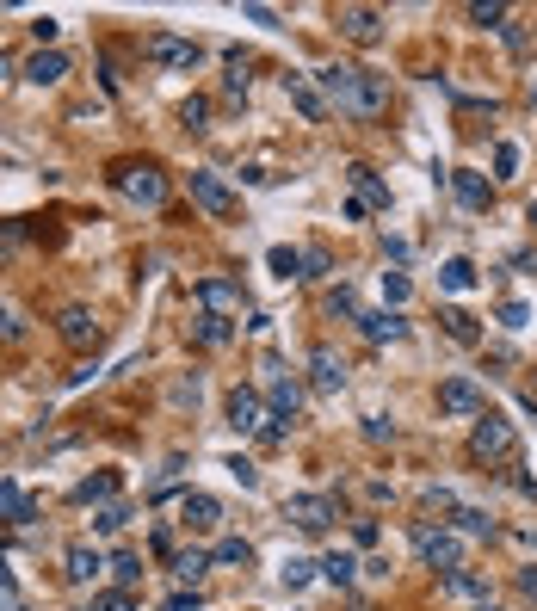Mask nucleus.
<instances>
[{"instance_id": "nucleus-1", "label": "nucleus", "mask_w": 537, "mask_h": 611, "mask_svg": "<svg viewBox=\"0 0 537 611\" xmlns=\"http://www.w3.org/2000/svg\"><path fill=\"white\" fill-rule=\"evenodd\" d=\"M315 87L328 99V112H346V118H383V105H389V87L377 75H365V68H352V62L315 68Z\"/></svg>"}, {"instance_id": "nucleus-2", "label": "nucleus", "mask_w": 537, "mask_h": 611, "mask_svg": "<svg viewBox=\"0 0 537 611\" xmlns=\"http://www.w3.org/2000/svg\"><path fill=\"white\" fill-rule=\"evenodd\" d=\"M112 186H118L130 204H142V210H161V204H167V173H161L155 161H118V167H112Z\"/></svg>"}, {"instance_id": "nucleus-3", "label": "nucleus", "mask_w": 537, "mask_h": 611, "mask_svg": "<svg viewBox=\"0 0 537 611\" xmlns=\"http://www.w3.org/2000/svg\"><path fill=\"white\" fill-rule=\"evenodd\" d=\"M470 457H476V463H513V457H519V433H513V420L488 408V414L470 426Z\"/></svg>"}, {"instance_id": "nucleus-4", "label": "nucleus", "mask_w": 537, "mask_h": 611, "mask_svg": "<svg viewBox=\"0 0 537 611\" xmlns=\"http://www.w3.org/2000/svg\"><path fill=\"white\" fill-rule=\"evenodd\" d=\"M414 550H420L426 568H439V581L451 568H463V537L451 525H414Z\"/></svg>"}, {"instance_id": "nucleus-5", "label": "nucleus", "mask_w": 537, "mask_h": 611, "mask_svg": "<svg viewBox=\"0 0 537 611\" xmlns=\"http://www.w3.org/2000/svg\"><path fill=\"white\" fill-rule=\"evenodd\" d=\"M284 519H291L297 531H309V537H321L340 519V500L334 494H291V500H284Z\"/></svg>"}, {"instance_id": "nucleus-6", "label": "nucleus", "mask_w": 537, "mask_h": 611, "mask_svg": "<svg viewBox=\"0 0 537 611\" xmlns=\"http://www.w3.org/2000/svg\"><path fill=\"white\" fill-rule=\"evenodd\" d=\"M142 50H149L155 68H173V75H192V68L204 62V50H198L192 38H173V31H155V38L142 44Z\"/></svg>"}, {"instance_id": "nucleus-7", "label": "nucleus", "mask_w": 537, "mask_h": 611, "mask_svg": "<svg viewBox=\"0 0 537 611\" xmlns=\"http://www.w3.org/2000/svg\"><path fill=\"white\" fill-rule=\"evenodd\" d=\"M297 408H303L297 377L284 371L278 358H266V414H272V420H297Z\"/></svg>"}, {"instance_id": "nucleus-8", "label": "nucleus", "mask_w": 537, "mask_h": 611, "mask_svg": "<svg viewBox=\"0 0 537 611\" xmlns=\"http://www.w3.org/2000/svg\"><path fill=\"white\" fill-rule=\"evenodd\" d=\"M192 297H198L204 315H223V321L247 309V297H241V284H235V278H198V284H192Z\"/></svg>"}, {"instance_id": "nucleus-9", "label": "nucleus", "mask_w": 537, "mask_h": 611, "mask_svg": "<svg viewBox=\"0 0 537 611\" xmlns=\"http://www.w3.org/2000/svg\"><path fill=\"white\" fill-rule=\"evenodd\" d=\"M266 420H272V414H266V395H260L254 383H235V389H229V426L247 439V433H260Z\"/></svg>"}, {"instance_id": "nucleus-10", "label": "nucleus", "mask_w": 537, "mask_h": 611, "mask_svg": "<svg viewBox=\"0 0 537 611\" xmlns=\"http://www.w3.org/2000/svg\"><path fill=\"white\" fill-rule=\"evenodd\" d=\"M439 408L457 414V420H482V414H488V395H482L470 377H445V383H439Z\"/></svg>"}, {"instance_id": "nucleus-11", "label": "nucleus", "mask_w": 537, "mask_h": 611, "mask_svg": "<svg viewBox=\"0 0 537 611\" xmlns=\"http://www.w3.org/2000/svg\"><path fill=\"white\" fill-rule=\"evenodd\" d=\"M192 204H198V210H210V217H223V223H229V217H241V198L223 186L217 173H192Z\"/></svg>"}, {"instance_id": "nucleus-12", "label": "nucleus", "mask_w": 537, "mask_h": 611, "mask_svg": "<svg viewBox=\"0 0 537 611\" xmlns=\"http://www.w3.org/2000/svg\"><path fill=\"white\" fill-rule=\"evenodd\" d=\"M179 525H186V531H217L223 525V500L186 488V494H179Z\"/></svg>"}, {"instance_id": "nucleus-13", "label": "nucleus", "mask_w": 537, "mask_h": 611, "mask_svg": "<svg viewBox=\"0 0 537 611\" xmlns=\"http://www.w3.org/2000/svg\"><path fill=\"white\" fill-rule=\"evenodd\" d=\"M383 25H389V19H383L377 7H340V38L365 44V50H371V44H383Z\"/></svg>"}, {"instance_id": "nucleus-14", "label": "nucleus", "mask_w": 537, "mask_h": 611, "mask_svg": "<svg viewBox=\"0 0 537 611\" xmlns=\"http://www.w3.org/2000/svg\"><path fill=\"white\" fill-rule=\"evenodd\" d=\"M56 334H62L68 346H99V321H93L87 303H68V309L56 315Z\"/></svg>"}, {"instance_id": "nucleus-15", "label": "nucleus", "mask_w": 537, "mask_h": 611, "mask_svg": "<svg viewBox=\"0 0 537 611\" xmlns=\"http://www.w3.org/2000/svg\"><path fill=\"white\" fill-rule=\"evenodd\" d=\"M309 383H315L321 395L346 389V358H340L334 346H315V352H309Z\"/></svg>"}, {"instance_id": "nucleus-16", "label": "nucleus", "mask_w": 537, "mask_h": 611, "mask_svg": "<svg viewBox=\"0 0 537 611\" xmlns=\"http://www.w3.org/2000/svg\"><path fill=\"white\" fill-rule=\"evenodd\" d=\"M451 186H457V204H463V210H494V179H488V173L457 167V173H451Z\"/></svg>"}, {"instance_id": "nucleus-17", "label": "nucleus", "mask_w": 537, "mask_h": 611, "mask_svg": "<svg viewBox=\"0 0 537 611\" xmlns=\"http://www.w3.org/2000/svg\"><path fill=\"white\" fill-rule=\"evenodd\" d=\"M445 593H451V599L494 605V581H488V574H476V568H451V574H445Z\"/></svg>"}, {"instance_id": "nucleus-18", "label": "nucleus", "mask_w": 537, "mask_h": 611, "mask_svg": "<svg viewBox=\"0 0 537 611\" xmlns=\"http://www.w3.org/2000/svg\"><path fill=\"white\" fill-rule=\"evenodd\" d=\"M358 334H365V340H402L408 334V321L396 315V309H358Z\"/></svg>"}, {"instance_id": "nucleus-19", "label": "nucleus", "mask_w": 537, "mask_h": 611, "mask_svg": "<svg viewBox=\"0 0 537 611\" xmlns=\"http://www.w3.org/2000/svg\"><path fill=\"white\" fill-rule=\"evenodd\" d=\"M99 568H105V556H99L93 544H68V550H62V581H75V587H87V581H93Z\"/></svg>"}, {"instance_id": "nucleus-20", "label": "nucleus", "mask_w": 537, "mask_h": 611, "mask_svg": "<svg viewBox=\"0 0 537 611\" xmlns=\"http://www.w3.org/2000/svg\"><path fill=\"white\" fill-rule=\"evenodd\" d=\"M68 75V56L62 50H38V56H25V81L31 87H56Z\"/></svg>"}, {"instance_id": "nucleus-21", "label": "nucleus", "mask_w": 537, "mask_h": 611, "mask_svg": "<svg viewBox=\"0 0 537 611\" xmlns=\"http://www.w3.org/2000/svg\"><path fill=\"white\" fill-rule=\"evenodd\" d=\"M118 470H99V476H87V482H75V500L81 507H105V500H118Z\"/></svg>"}, {"instance_id": "nucleus-22", "label": "nucleus", "mask_w": 537, "mask_h": 611, "mask_svg": "<svg viewBox=\"0 0 537 611\" xmlns=\"http://www.w3.org/2000/svg\"><path fill=\"white\" fill-rule=\"evenodd\" d=\"M284 93L297 99V112H303L309 124H321V118H328V99H321V87H309V81H297V75H284Z\"/></svg>"}, {"instance_id": "nucleus-23", "label": "nucleus", "mask_w": 537, "mask_h": 611, "mask_svg": "<svg viewBox=\"0 0 537 611\" xmlns=\"http://www.w3.org/2000/svg\"><path fill=\"white\" fill-rule=\"evenodd\" d=\"M439 321H445V334H451L457 346H482V321H476L470 309H439Z\"/></svg>"}, {"instance_id": "nucleus-24", "label": "nucleus", "mask_w": 537, "mask_h": 611, "mask_svg": "<svg viewBox=\"0 0 537 611\" xmlns=\"http://www.w3.org/2000/svg\"><path fill=\"white\" fill-rule=\"evenodd\" d=\"M352 173V186H358V198H365V210H389V186L371 173V167H346Z\"/></svg>"}, {"instance_id": "nucleus-25", "label": "nucleus", "mask_w": 537, "mask_h": 611, "mask_svg": "<svg viewBox=\"0 0 537 611\" xmlns=\"http://www.w3.org/2000/svg\"><path fill=\"white\" fill-rule=\"evenodd\" d=\"M0 519H7V525H31V519H38V507H31L13 482H0Z\"/></svg>"}, {"instance_id": "nucleus-26", "label": "nucleus", "mask_w": 537, "mask_h": 611, "mask_svg": "<svg viewBox=\"0 0 537 611\" xmlns=\"http://www.w3.org/2000/svg\"><path fill=\"white\" fill-rule=\"evenodd\" d=\"M451 531H457V537H494L500 525H494L482 507H457V513H451Z\"/></svg>"}, {"instance_id": "nucleus-27", "label": "nucleus", "mask_w": 537, "mask_h": 611, "mask_svg": "<svg viewBox=\"0 0 537 611\" xmlns=\"http://www.w3.org/2000/svg\"><path fill=\"white\" fill-rule=\"evenodd\" d=\"M173 574H179V587H198L204 574H210V550H179L173 556Z\"/></svg>"}, {"instance_id": "nucleus-28", "label": "nucleus", "mask_w": 537, "mask_h": 611, "mask_svg": "<svg viewBox=\"0 0 537 611\" xmlns=\"http://www.w3.org/2000/svg\"><path fill=\"white\" fill-rule=\"evenodd\" d=\"M210 562L217 568H254V544H247V537H223V544L210 550Z\"/></svg>"}, {"instance_id": "nucleus-29", "label": "nucleus", "mask_w": 537, "mask_h": 611, "mask_svg": "<svg viewBox=\"0 0 537 611\" xmlns=\"http://www.w3.org/2000/svg\"><path fill=\"white\" fill-rule=\"evenodd\" d=\"M192 340H198V346H229L235 328H229L223 315H198V321H192Z\"/></svg>"}, {"instance_id": "nucleus-30", "label": "nucleus", "mask_w": 537, "mask_h": 611, "mask_svg": "<svg viewBox=\"0 0 537 611\" xmlns=\"http://www.w3.org/2000/svg\"><path fill=\"white\" fill-rule=\"evenodd\" d=\"M130 525V507L124 500H105V507H93V537H112V531H124Z\"/></svg>"}, {"instance_id": "nucleus-31", "label": "nucleus", "mask_w": 537, "mask_h": 611, "mask_svg": "<svg viewBox=\"0 0 537 611\" xmlns=\"http://www.w3.org/2000/svg\"><path fill=\"white\" fill-rule=\"evenodd\" d=\"M463 19H470V25H482V31H507V25H513V13L500 7V0H476V7L463 13Z\"/></svg>"}, {"instance_id": "nucleus-32", "label": "nucleus", "mask_w": 537, "mask_h": 611, "mask_svg": "<svg viewBox=\"0 0 537 611\" xmlns=\"http://www.w3.org/2000/svg\"><path fill=\"white\" fill-rule=\"evenodd\" d=\"M315 574H321V562H303V556H291V562L278 568V581H284V593H303V587L315 581Z\"/></svg>"}, {"instance_id": "nucleus-33", "label": "nucleus", "mask_w": 537, "mask_h": 611, "mask_svg": "<svg viewBox=\"0 0 537 611\" xmlns=\"http://www.w3.org/2000/svg\"><path fill=\"white\" fill-rule=\"evenodd\" d=\"M321 581H328V587H352V581H358V562H352L346 550H334L328 562H321Z\"/></svg>"}, {"instance_id": "nucleus-34", "label": "nucleus", "mask_w": 537, "mask_h": 611, "mask_svg": "<svg viewBox=\"0 0 537 611\" xmlns=\"http://www.w3.org/2000/svg\"><path fill=\"white\" fill-rule=\"evenodd\" d=\"M266 266H272V278H303V247H272Z\"/></svg>"}, {"instance_id": "nucleus-35", "label": "nucleus", "mask_w": 537, "mask_h": 611, "mask_svg": "<svg viewBox=\"0 0 537 611\" xmlns=\"http://www.w3.org/2000/svg\"><path fill=\"white\" fill-rule=\"evenodd\" d=\"M439 284H445V291H476V266L470 260H445L439 266Z\"/></svg>"}, {"instance_id": "nucleus-36", "label": "nucleus", "mask_w": 537, "mask_h": 611, "mask_svg": "<svg viewBox=\"0 0 537 611\" xmlns=\"http://www.w3.org/2000/svg\"><path fill=\"white\" fill-rule=\"evenodd\" d=\"M223 470H229L241 488H260V463H254V457H241V451H235V457H223Z\"/></svg>"}, {"instance_id": "nucleus-37", "label": "nucleus", "mask_w": 537, "mask_h": 611, "mask_svg": "<svg viewBox=\"0 0 537 611\" xmlns=\"http://www.w3.org/2000/svg\"><path fill=\"white\" fill-rule=\"evenodd\" d=\"M81 611H136V593H124V587L93 593V605H81Z\"/></svg>"}, {"instance_id": "nucleus-38", "label": "nucleus", "mask_w": 537, "mask_h": 611, "mask_svg": "<svg viewBox=\"0 0 537 611\" xmlns=\"http://www.w3.org/2000/svg\"><path fill=\"white\" fill-rule=\"evenodd\" d=\"M408 297H414V284H408V272H383V303H396V309H402Z\"/></svg>"}, {"instance_id": "nucleus-39", "label": "nucleus", "mask_w": 537, "mask_h": 611, "mask_svg": "<svg viewBox=\"0 0 537 611\" xmlns=\"http://www.w3.org/2000/svg\"><path fill=\"white\" fill-rule=\"evenodd\" d=\"M0 611H25V599H19V587H13V568H7V556H0Z\"/></svg>"}, {"instance_id": "nucleus-40", "label": "nucleus", "mask_w": 537, "mask_h": 611, "mask_svg": "<svg viewBox=\"0 0 537 611\" xmlns=\"http://www.w3.org/2000/svg\"><path fill=\"white\" fill-rule=\"evenodd\" d=\"M519 173V142H500L494 149V179H513Z\"/></svg>"}, {"instance_id": "nucleus-41", "label": "nucleus", "mask_w": 537, "mask_h": 611, "mask_svg": "<svg viewBox=\"0 0 537 611\" xmlns=\"http://www.w3.org/2000/svg\"><path fill=\"white\" fill-rule=\"evenodd\" d=\"M334 260H328V247H303V278H328Z\"/></svg>"}, {"instance_id": "nucleus-42", "label": "nucleus", "mask_w": 537, "mask_h": 611, "mask_svg": "<svg viewBox=\"0 0 537 611\" xmlns=\"http://www.w3.org/2000/svg\"><path fill=\"white\" fill-rule=\"evenodd\" d=\"M328 315H334V321H340V315H346V321H358V297L346 291V284H340V291H328Z\"/></svg>"}, {"instance_id": "nucleus-43", "label": "nucleus", "mask_w": 537, "mask_h": 611, "mask_svg": "<svg viewBox=\"0 0 537 611\" xmlns=\"http://www.w3.org/2000/svg\"><path fill=\"white\" fill-rule=\"evenodd\" d=\"M112 574H118V587L130 593V587L142 581V556H118V562H112Z\"/></svg>"}, {"instance_id": "nucleus-44", "label": "nucleus", "mask_w": 537, "mask_h": 611, "mask_svg": "<svg viewBox=\"0 0 537 611\" xmlns=\"http://www.w3.org/2000/svg\"><path fill=\"white\" fill-rule=\"evenodd\" d=\"M56 31H62V19H31V38H38V50H56Z\"/></svg>"}, {"instance_id": "nucleus-45", "label": "nucleus", "mask_w": 537, "mask_h": 611, "mask_svg": "<svg viewBox=\"0 0 537 611\" xmlns=\"http://www.w3.org/2000/svg\"><path fill=\"white\" fill-rule=\"evenodd\" d=\"M204 118H210L204 99H186V105H179V124H186V130H204Z\"/></svg>"}, {"instance_id": "nucleus-46", "label": "nucleus", "mask_w": 537, "mask_h": 611, "mask_svg": "<svg viewBox=\"0 0 537 611\" xmlns=\"http://www.w3.org/2000/svg\"><path fill=\"white\" fill-rule=\"evenodd\" d=\"M525 321H531V309H525L519 297H507V303H500V328H525Z\"/></svg>"}, {"instance_id": "nucleus-47", "label": "nucleus", "mask_w": 537, "mask_h": 611, "mask_svg": "<svg viewBox=\"0 0 537 611\" xmlns=\"http://www.w3.org/2000/svg\"><path fill=\"white\" fill-rule=\"evenodd\" d=\"M241 19H247V25H266V31H278V13H272V7H254V0L241 7Z\"/></svg>"}, {"instance_id": "nucleus-48", "label": "nucleus", "mask_w": 537, "mask_h": 611, "mask_svg": "<svg viewBox=\"0 0 537 611\" xmlns=\"http://www.w3.org/2000/svg\"><path fill=\"white\" fill-rule=\"evenodd\" d=\"M25 334V315L19 309H0V340H19Z\"/></svg>"}, {"instance_id": "nucleus-49", "label": "nucleus", "mask_w": 537, "mask_h": 611, "mask_svg": "<svg viewBox=\"0 0 537 611\" xmlns=\"http://www.w3.org/2000/svg\"><path fill=\"white\" fill-rule=\"evenodd\" d=\"M500 38H507V50H513V56H525V50H531V31H525V25H507Z\"/></svg>"}, {"instance_id": "nucleus-50", "label": "nucleus", "mask_w": 537, "mask_h": 611, "mask_svg": "<svg viewBox=\"0 0 537 611\" xmlns=\"http://www.w3.org/2000/svg\"><path fill=\"white\" fill-rule=\"evenodd\" d=\"M167 611H198V587H179V593L167 599Z\"/></svg>"}, {"instance_id": "nucleus-51", "label": "nucleus", "mask_w": 537, "mask_h": 611, "mask_svg": "<svg viewBox=\"0 0 537 611\" xmlns=\"http://www.w3.org/2000/svg\"><path fill=\"white\" fill-rule=\"evenodd\" d=\"M284 433H291V420H266V426H260L266 445H284Z\"/></svg>"}, {"instance_id": "nucleus-52", "label": "nucleus", "mask_w": 537, "mask_h": 611, "mask_svg": "<svg viewBox=\"0 0 537 611\" xmlns=\"http://www.w3.org/2000/svg\"><path fill=\"white\" fill-rule=\"evenodd\" d=\"M19 235H25V223H7V229H0V260H7L13 247H19Z\"/></svg>"}, {"instance_id": "nucleus-53", "label": "nucleus", "mask_w": 537, "mask_h": 611, "mask_svg": "<svg viewBox=\"0 0 537 611\" xmlns=\"http://www.w3.org/2000/svg\"><path fill=\"white\" fill-rule=\"evenodd\" d=\"M519 593H525V599H537V568H525V574H519Z\"/></svg>"}, {"instance_id": "nucleus-54", "label": "nucleus", "mask_w": 537, "mask_h": 611, "mask_svg": "<svg viewBox=\"0 0 537 611\" xmlns=\"http://www.w3.org/2000/svg\"><path fill=\"white\" fill-rule=\"evenodd\" d=\"M13 68H19V56H7V50H0V87L13 81Z\"/></svg>"}, {"instance_id": "nucleus-55", "label": "nucleus", "mask_w": 537, "mask_h": 611, "mask_svg": "<svg viewBox=\"0 0 537 611\" xmlns=\"http://www.w3.org/2000/svg\"><path fill=\"white\" fill-rule=\"evenodd\" d=\"M519 537H525V544H531V550H537V525H525V531H519Z\"/></svg>"}, {"instance_id": "nucleus-56", "label": "nucleus", "mask_w": 537, "mask_h": 611, "mask_svg": "<svg viewBox=\"0 0 537 611\" xmlns=\"http://www.w3.org/2000/svg\"><path fill=\"white\" fill-rule=\"evenodd\" d=\"M531 229H537V204H531Z\"/></svg>"}, {"instance_id": "nucleus-57", "label": "nucleus", "mask_w": 537, "mask_h": 611, "mask_svg": "<svg viewBox=\"0 0 537 611\" xmlns=\"http://www.w3.org/2000/svg\"><path fill=\"white\" fill-rule=\"evenodd\" d=\"M476 611H500V605H476Z\"/></svg>"}, {"instance_id": "nucleus-58", "label": "nucleus", "mask_w": 537, "mask_h": 611, "mask_svg": "<svg viewBox=\"0 0 537 611\" xmlns=\"http://www.w3.org/2000/svg\"><path fill=\"white\" fill-rule=\"evenodd\" d=\"M531 105H537V87H531Z\"/></svg>"}]
</instances>
